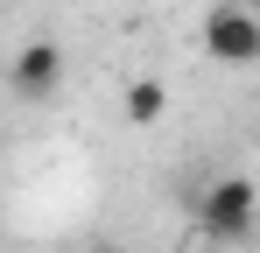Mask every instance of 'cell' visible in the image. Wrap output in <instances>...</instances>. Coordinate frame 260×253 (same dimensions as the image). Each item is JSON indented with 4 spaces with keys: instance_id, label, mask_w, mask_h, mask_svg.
Listing matches in <instances>:
<instances>
[{
    "instance_id": "cell-1",
    "label": "cell",
    "mask_w": 260,
    "mask_h": 253,
    "mask_svg": "<svg viewBox=\"0 0 260 253\" xmlns=\"http://www.w3.org/2000/svg\"><path fill=\"white\" fill-rule=\"evenodd\" d=\"M197 232L211 246H246L260 232V183L253 176H211L197 197Z\"/></svg>"
},
{
    "instance_id": "cell-2",
    "label": "cell",
    "mask_w": 260,
    "mask_h": 253,
    "mask_svg": "<svg viewBox=\"0 0 260 253\" xmlns=\"http://www.w3.org/2000/svg\"><path fill=\"white\" fill-rule=\"evenodd\" d=\"M197 42H204V56L225 64V71H253L260 64V14L246 0H218V7H204Z\"/></svg>"
},
{
    "instance_id": "cell-3",
    "label": "cell",
    "mask_w": 260,
    "mask_h": 253,
    "mask_svg": "<svg viewBox=\"0 0 260 253\" xmlns=\"http://www.w3.org/2000/svg\"><path fill=\"white\" fill-rule=\"evenodd\" d=\"M7 84H14V99H28V106L56 99V91H63V42L28 36L14 56H7Z\"/></svg>"
},
{
    "instance_id": "cell-4",
    "label": "cell",
    "mask_w": 260,
    "mask_h": 253,
    "mask_svg": "<svg viewBox=\"0 0 260 253\" xmlns=\"http://www.w3.org/2000/svg\"><path fill=\"white\" fill-rule=\"evenodd\" d=\"M162 113H169L162 78H134V84H127V126H155Z\"/></svg>"
}]
</instances>
